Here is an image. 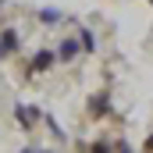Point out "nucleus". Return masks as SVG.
<instances>
[{"label":"nucleus","instance_id":"nucleus-1","mask_svg":"<svg viewBox=\"0 0 153 153\" xmlns=\"http://www.w3.org/2000/svg\"><path fill=\"white\" fill-rule=\"evenodd\" d=\"M53 64H57V50H46L43 46V50L32 53V61H29V75H46Z\"/></svg>","mask_w":153,"mask_h":153},{"label":"nucleus","instance_id":"nucleus-2","mask_svg":"<svg viewBox=\"0 0 153 153\" xmlns=\"http://www.w3.org/2000/svg\"><path fill=\"white\" fill-rule=\"evenodd\" d=\"M14 117H18V125L29 132V128H36V121H43V111H39V107H25V103H18V107H14Z\"/></svg>","mask_w":153,"mask_h":153},{"label":"nucleus","instance_id":"nucleus-3","mask_svg":"<svg viewBox=\"0 0 153 153\" xmlns=\"http://www.w3.org/2000/svg\"><path fill=\"white\" fill-rule=\"evenodd\" d=\"M78 53H82V46H78V36H64L61 43H57V61H75Z\"/></svg>","mask_w":153,"mask_h":153},{"label":"nucleus","instance_id":"nucleus-4","mask_svg":"<svg viewBox=\"0 0 153 153\" xmlns=\"http://www.w3.org/2000/svg\"><path fill=\"white\" fill-rule=\"evenodd\" d=\"M0 46L7 50V57H11V53H18V50H22V36H18V29H11V25H7V29H0Z\"/></svg>","mask_w":153,"mask_h":153},{"label":"nucleus","instance_id":"nucleus-5","mask_svg":"<svg viewBox=\"0 0 153 153\" xmlns=\"http://www.w3.org/2000/svg\"><path fill=\"white\" fill-rule=\"evenodd\" d=\"M36 18L43 25H61V22H64V11H57V7H39Z\"/></svg>","mask_w":153,"mask_h":153},{"label":"nucleus","instance_id":"nucleus-6","mask_svg":"<svg viewBox=\"0 0 153 153\" xmlns=\"http://www.w3.org/2000/svg\"><path fill=\"white\" fill-rule=\"evenodd\" d=\"M78 46H82V53H93V50H96V36H93V29H78Z\"/></svg>","mask_w":153,"mask_h":153},{"label":"nucleus","instance_id":"nucleus-7","mask_svg":"<svg viewBox=\"0 0 153 153\" xmlns=\"http://www.w3.org/2000/svg\"><path fill=\"white\" fill-rule=\"evenodd\" d=\"M107 107H111V103H107V93H96V96H93V100H89V114H107Z\"/></svg>","mask_w":153,"mask_h":153},{"label":"nucleus","instance_id":"nucleus-8","mask_svg":"<svg viewBox=\"0 0 153 153\" xmlns=\"http://www.w3.org/2000/svg\"><path fill=\"white\" fill-rule=\"evenodd\" d=\"M89 153H111V146H107V143H93V146H89Z\"/></svg>","mask_w":153,"mask_h":153},{"label":"nucleus","instance_id":"nucleus-9","mask_svg":"<svg viewBox=\"0 0 153 153\" xmlns=\"http://www.w3.org/2000/svg\"><path fill=\"white\" fill-rule=\"evenodd\" d=\"M146 153H153V135H150V139H146Z\"/></svg>","mask_w":153,"mask_h":153},{"label":"nucleus","instance_id":"nucleus-10","mask_svg":"<svg viewBox=\"0 0 153 153\" xmlns=\"http://www.w3.org/2000/svg\"><path fill=\"white\" fill-rule=\"evenodd\" d=\"M0 61H7V50H4V46H0Z\"/></svg>","mask_w":153,"mask_h":153},{"label":"nucleus","instance_id":"nucleus-11","mask_svg":"<svg viewBox=\"0 0 153 153\" xmlns=\"http://www.w3.org/2000/svg\"><path fill=\"white\" fill-rule=\"evenodd\" d=\"M117 153H132V150H128V146H125V143H121V150H117Z\"/></svg>","mask_w":153,"mask_h":153},{"label":"nucleus","instance_id":"nucleus-12","mask_svg":"<svg viewBox=\"0 0 153 153\" xmlns=\"http://www.w3.org/2000/svg\"><path fill=\"white\" fill-rule=\"evenodd\" d=\"M22 153H36V150H22Z\"/></svg>","mask_w":153,"mask_h":153},{"label":"nucleus","instance_id":"nucleus-13","mask_svg":"<svg viewBox=\"0 0 153 153\" xmlns=\"http://www.w3.org/2000/svg\"><path fill=\"white\" fill-rule=\"evenodd\" d=\"M43 153H50V150H43Z\"/></svg>","mask_w":153,"mask_h":153}]
</instances>
